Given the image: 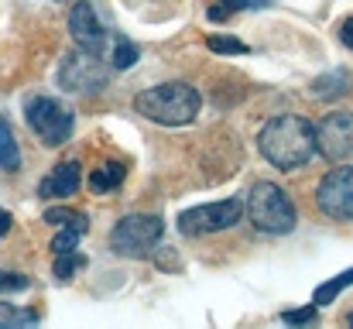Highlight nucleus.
I'll list each match as a JSON object with an SVG mask.
<instances>
[{
    "mask_svg": "<svg viewBox=\"0 0 353 329\" xmlns=\"http://www.w3.org/2000/svg\"><path fill=\"white\" fill-rule=\"evenodd\" d=\"M86 230H90V219L79 213V219H72V223H65V226L59 230V237L52 240V250H55V254H72Z\"/></svg>",
    "mask_w": 353,
    "mask_h": 329,
    "instance_id": "f8f14e48",
    "label": "nucleus"
},
{
    "mask_svg": "<svg viewBox=\"0 0 353 329\" xmlns=\"http://www.w3.org/2000/svg\"><path fill=\"white\" fill-rule=\"evenodd\" d=\"M230 14H234V10H227V7H223V3H216V7H213V10H210V21H227V17H230Z\"/></svg>",
    "mask_w": 353,
    "mask_h": 329,
    "instance_id": "a878e982",
    "label": "nucleus"
},
{
    "mask_svg": "<svg viewBox=\"0 0 353 329\" xmlns=\"http://www.w3.org/2000/svg\"><path fill=\"white\" fill-rule=\"evenodd\" d=\"M7 230H10V213H7V210H0V237H3Z\"/></svg>",
    "mask_w": 353,
    "mask_h": 329,
    "instance_id": "bb28decb",
    "label": "nucleus"
},
{
    "mask_svg": "<svg viewBox=\"0 0 353 329\" xmlns=\"http://www.w3.org/2000/svg\"><path fill=\"white\" fill-rule=\"evenodd\" d=\"M340 41H343L347 48H353V17H347V21L340 24Z\"/></svg>",
    "mask_w": 353,
    "mask_h": 329,
    "instance_id": "393cba45",
    "label": "nucleus"
},
{
    "mask_svg": "<svg viewBox=\"0 0 353 329\" xmlns=\"http://www.w3.org/2000/svg\"><path fill=\"white\" fill-rule=\"evenodd\" d=\"M316 148L326 161L343 165L353 158V113L336 110L316 127Z\"/></svg>",
    "mask_w": 353,
    "mask_h": 329,
    "instance_id": "1a4fd4ad",
    "label": "nucleus"
},
{
    "mask_svg": "<svg viewBox=\"0 0 353 329\" xmlns=\"http://www.w3.org/2000/svg\"><path fill=\"white\" fill-rule=\"evenodd\" d=\"M316 319V309H292V312H281V323L288 326H302V323H312Z\"/></svg>",
    "mask_w": 353,
    "mask_h": 329,
    "instance_id": "5701e85b",
    "label": "nucleus"
},
{
    "mask_svg": "<svg viewBox=\"0 0 353 329\" xmlns=\"http://www.w3.org/2000/svg\"><path fill=\"white\" fill-rule=\"evenodd\" d=\"M69 34H72V41L79 48H86L93 55H100L107 48V24L100 21V14L90 0H79L69 10Z\"/></svg>",
    "mask_w": 353,
    "mask_h": 329,
    "instance_id": "9d476101",
    "label": "nucleus"
},
{
    "mask_svg": "<svg viewBox=\"0 0 353 329\" xmlns=\"http://www.w3.org/2000/svg\"><path fill=\"white\" fill-rule=\"evenodd\" d=\"M0 326L3 329L38 326V312H34V309H17V306H10V302H0Z\"/></svg>",
    "mask_w": 353,
    "mask_h": 329,
    "instance_id": "dca6fc26",
    "label": "nucleus"
},
{
    "mask_svg": "<svg viewBox=\"0 0 353 329\" xmlns=\"http://www.w3.org/2000/svg\"><path fill=\"white\" fill-rule=\"evenodd\" d=\"M107 79H110V69L100 62V55L86 52V48H76L69 55H62V66H59V86L72 97H97L107 90Z\"/></svg>",
    "mask_w": 353,
    "mask_h": 329,
    "instance_id": "20e7f679",
    "label": "nucleus"
},
{
    "mask_svg": "<svg viewBox=\"0 0 353 329\" xmlns=\"http://www.w3.org/2000/svg\"><path fill=\"white\" fill-rule=\"evenodd\" d=\"M31 281L24 278V275H7V271H0V295L3 292H24Z\"/></svg>",
    "mask_w": 353,
    "mask_h": 329,
    "instance_id": "4be33fe9",
    "label": "nucleus"
},
{
    "mask_svg": "<svg viewBox=\"0 0 353 329\" xmlns=\"http://www.w3.org/2000/svg\"><path fill=\"white\" fill-rule=\"evenodd\" d=\"M24 120H28V127H31L48 148L65 144V141L72 137V127H76L72 110L65 107V103H59V100H52V97H34V100H28Z\"/></svg>",
    "mask_w": 353,
    "mask_h": 329,
    "instance_id": "423d86ee",
    "label": "nucleus"
},
{
    "mask_svg": "<svg viewBox=\"0 0 353 329\" xmlns=\"http://www.w3.org/2000/svg\"><path fill=\"white\" fill-rule=\"evenodd\" d=\"M0 168L3 172H17L21 168V148L10 134V123L0 117Z\"/></svg>",
    "mask_w": 353,
    "mask_h": 329,
    "instance_id": "4468645a",
    "label": "nucleus"
},
{
    "mask_svg": "<svg viewBox=\"0 0 353 329\" xmlns=\"http://www.w3.org/2000/svg\"><path fill=\"white\" fill-rule=\"evenodd\" d=\"M134 110L141 117L161 123V127H185L199 117L203 100L189 83H161V86H151V90L137 93Z\"/></svg>",
    "mask_w": 353,
    "mask_h": 329,
    "instance_id": "f03ea898",
    "label": "nucleus"
},
{
    "mask_svg": "<svg viewBox=\"0 0 353 329\" xmlns=\"http://www.w3.org/2000/svg\"><path fill=\"white\" fill-rule=\"evenodd\" d=\"M55 257H59V261H55V278H59V281H69V278L86 264V257L76 254V250H72V254H55Z\"/></svg>",
    "mask_w": 353,
    "mask_h": 329,
    "instance_id": "6ab92c4d",
    "label": "nucleus"
},
{
    "mask_svg": "<svg viewBox=\"0 0 353 329\" xmlns=\"http://www.w3.org/2000/svg\"><path fill=\"white\" fill-rule=\"evenodd\" d=\"M72 219H79L76 210H65V206H52V210H45V223H52V226H65V223H72Z\"/></svg>",
    "mask_w": 353,
    "mask_h": 329,
    "instance_id": "412c9836",
    "label": "nucleus"
},
{
    "mask_svg": "<svg viewBox=\"0 0 353 329\" xmlns=\"http://www.w3.org/2000/svg\"><path fill=\"white\" fill-rule=\"evenodd\" d=\"M257 151L281 172L309 165V158L319 151L316 148V123L299 117V113H281L271 117L261 134H257Z\"/></svg>",
    "mask_w": 353,
    "mask_h": 329,
    "instance_id": "f257e3e1",
    "label": "nucleus"
},
{
    "mask_svg": "<svg viewBox=\"0 0 353 329\" xmlns=\"http://www.w3.org/2000/svg\"><path fill=\"white\" fill-rule=\"evenodd\" d=\"M227 10H250V7H264L268 0H220Z\"/></svg>",
    "mask_w": 353,
    "mask_h": 329,
    "instance_id": "b1692460",
    "label": "nucleus"
},
{
    "mask_svg": "<svg viewBox=\"0 0 353 329\" xmlns=\"http://www.w3.org/2000/svg\"><path fill=\"white\" fill-rule=\"evenodd\" d=\"M243 213V199H223V203H206V206H192L179 217V230L185 237H199V233H220V230H230Z\"/></svg>",
    "mask_w": 353,
    "mask_h": 329,
    "instance_id": "0eeeda50",
    "label": "nucleus"
},
{
    "mask_svg": "<svg viewBox=\"0 0 353 329\" xmlns=\"http://www.w3.org/2000/svg\"><path fill=\"white\" fill-rule=\"evenodd\" d=\"M137 62V45L127 38H114L110 41V66L114 69H130Z\"/></svg>",
    "mask_w": 353,
    "mask_h": 329,
    "instance_id": "f3484780",
    "label": "nucleus"
},
{
    "mask_svg": "<svg viewBox=\"0 0 353 329\" xmlns=\"http://www.w3.org/2000/svg\"><path fill=\"white\" fill-rule=\"evenodd\" d=\"M120 182H123V165L120 161H103L100 168L90 172V189L93 192H110V189H117Z\"/></svg>",
    "mask_w": 353,
    "mask_h": 329,
    "instance_id": "ddd939ff",
    "label": "nucleus"
},
{
    "mask_svg": "<svg viewBox=\"0 0 353 329\" xmlns=\"http://www.w3.org/2000/svg\"><path fill=\"white\" fill-rule=\"evenodd\" d=\"M316 203L323 217L336 219V223L353 219V165H336L323 175L316 189Z\"/></svg>",
    "mask_w": 353,
    "mask_h": 329,
    "instance_id": "6e6552de",
    "label": "nucleus"
},
{
    "mask_svg": "<svg viewBox=\"0 0 353 329\" xmlns=\"http://www.w3.org/2000/svg\"><path fill=\"white\" fill-rule=\"evenodd\" d=\"M243 213H247V219H250L257 230H264V233H292L295 223H299L292 196H288L281 186H274V182H254V186L247 189Z\"/></svg>",
    "mask_w": 353,
    "mask_h": 329,
    "instance_id": "7ed1b4c3",
    "label": "nucleus"
},
{
    "mask_svg": "<svg viewBox=\"0 0 353 329\" xmlns=\"http://www.w3.org/2000/svg\"><path fill=\"white\" fill-rule=\"evenodd\" d=\"M213 52H220V55H247V45L240 41V38H230V34H210V41H206Z\"/></svg>",
    "mask_w": 353,
    "mask_h": 329,
    "instance_id": "aec40b11",
    "label": "nucleus"
},
{
    "mask_svg": "<svg viewBox=\"0 0 353 329\" xmlns=\"http://www.w3.org/2000/svg\"><path fill=\"white\" fill-rule=\"evenodd\" d=\"M353 285V268H347L343 275H336V278H330V281H323L319 288H316V295H312V302L316 306H330L336 295H343L347 288Z\"/></svg>",
    "mask_w": 353,
    "mask_h": 329,
    "instance_id": "2eb2a0df",
    "label": "nucleus"
},
{
    "mask_svg": "<svg viewBox=\"0 0 353 329\" xmlns=\"http://www.w3.org/2000/svg\"><path fill=\"white\" fill-rule=\"evenodd\" d=\"M343 90H347V72H326L312 83L316 97H333V93H343Z\"/></svg>",
    "mask_w": 353,
    "mask_h": 329,
    "instance_id": "a211bd4d",
    "label": "nucleus"
},
{
    "mask_svg": "<svg viewBox=\"0 0 353 329\" xmlns=\"http://www.w3.org/2000/svg\"><path fill=\"white\" fill-rule=\"evenodd\" d=\"M79 182H83L79 161H62V165H55V168L41 179L38 196H45V199H69L72 192H79Z\"/></svg>",
    "mask_w": 353,
    "mask_h": 329,
    "instance_id": "9b49d317",
    "label": "nucleus"
},
{
    "mask_svg": "<svg viewBox=\"0 0 353 329\" xmlns=\"http://www.w3.org/2000/svg\"><path fill=\"white\" fill-rule=\"evenodd\" d=\"M165 233V219L154 213H130L110 230V247L120 257H148L154 254Z\"/></svg>",
    "mask_w": 353,
    "mask_h": 329,
    "instance_id": "39448f33",
    "label": "nucleus"
}]
</instances>
